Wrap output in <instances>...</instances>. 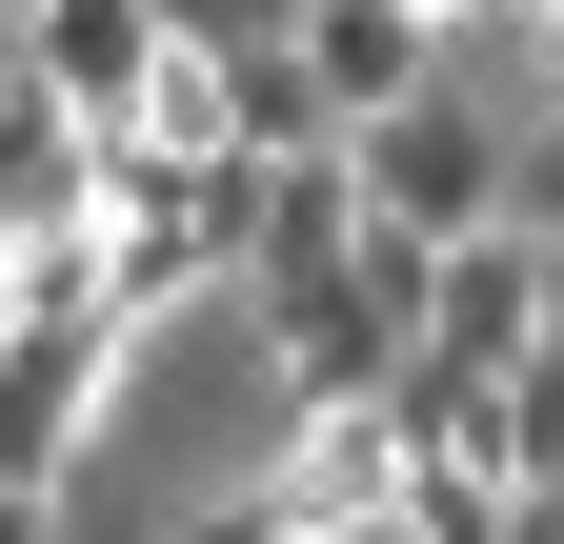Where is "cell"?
Here are the masks:
<instances>
[{"instance_id": "cell-8", "label": "cell", "mask_w": 564, "mask_h": 544, "mask_svg": "<svg viewBox=\"0 0 564 544\" xmlns=\"http://www.w3.org/2000/svg\"><path fill=\"white\" fill-rule=\"evenodd\" d=\"M223 142H242V162H343V101L303 81V41H262V61H223Z\"/></svg>"}, {"instance_id": "cell-12", "label": "cell", "mask_w": 564, "mask_h": 544, "mask_svg": "<svg viewBox=\"0 0 564 544\" xmlns=\"http://www.w3.org/2000/svg\"><path fill=\"white\" fill-rule=\"evenodd\" d=\"M0 544H61V504H41V485H0Z\"/></svg>"}, {"instance_id": "cell-9", "label": "cell", "mask_w": 564, "mask_h": 544, "mask_svg": "<svg viewBox=\"0 0 564 544\" xmlns=\"http://www.w3.org/2000/svg\"><path fill=\"white\" fill-rule=\"evenodd\" d=\"M162 41H202V61H262V41H303V0H162Z\"/></svg>"}, {"instance_id": "cell-13", "label": "cell", "mask_w": 564, "mask_h": 544, "mask_svg": "<svg viewBox=\"0 0 564 544\" xmlns=\"http://www.w3.org/2000/svg\"><path fill=\"white\" fill-rule=\"evenodd\" d=\"M524 41H544V121H564V21H524Z\"/></svg>"}, {"instance_id": "cell-4", "label": "cell", "mask_w": 564, "mask_h": 544, "mask_svg": "<svg viewBox=\"0 0 564 544\" xmlns=\"http://www.w3.org/2000/svg\"><path fill=\"white\" fill-rule=\"evenodd\" d=\"M343 162H364V222H383V242H423V262H444V242H505V222H524V142H505L484 101H444V81H423L403 121H364Z\"/></svg>"}, {"instance_id": "cell-2", "label": "cell", "mask_w": 564, "mask_h": 544, "mask_svg": "<svg viewBox=\"0 0 564 544\" xmlns=\"http://www.w3.org/2000/svg\"><path fill=\"white\" fill-rule=\"evenodd\" d=\"M262 363H282V403H383L403 363H423V242H343V262H262Z\"/></svg>"}, {"instance_id": "cell-5", "label": "cell", "mask_w": 564, "mask_h": 544, "mask_svg": "<svg viewBox=\"0 0 564 544\" xmlns=\"http://www.w3.org/2000/svg\"><path fill=\"white\" fill-rule=\"evenodd\" d=\"M423 363H484V383H524L544 363V242H444L423 262Z\"/></svg>"}, {"instance_id": "cell-10", "label": "cell", "mask_w": 564, "mask_h": 544, "mask_svg": "<svg viewBox=\"0 0 564 544\" xmlns=\"http://www.w3.org/2000/svg\"><path fill=\"white\" fill-rule=\"evenodd\" d=\"M524 242L564 262V121H544V142H524Z\"/></svg>"}, {"instance_id": "cell-6", "label": "cell", "mask_w": 564, "mask_h": 544, "mask_svg": "<svg viewBox=\"0 0 564 544\" xmlns=\"http://www.w3.org/2000/svg\"><path fill=\"white\" fill-rule=\"evenodd\" d=\"M303 81L343 101V142L444 81V0H303Z\"/></svg>"}, {"instance_id": "cell-11", "label": "cell", "mask_w": 564, "mask_h": 544, "mask_svg": "<svg viewBox=\"0 0 564 544\" xmlns=\"http://www.w3.org/2000/svg\"><path fill=\"white\" fill-rule=\"evenodd\" d=\"M0 101H41V21H21V0H0Z\"/></svg>"}, {"instance_id": "cell-3", "label": "cell", "mask_w": 564, "mask_h": 544, "mask_svg": "<svg viewBox=\"0 0 564 544\" xmlns=\"http://www.w3.org/2000/svg\"><path fill=\"white\" fill-rule=\"evenodd\" d=\"M403 485H423L403 403H303V444H282L262 485L182 504V544H364V524H403Z\"/></svg>"}, {"instance_id": "cell-1", "label": "cell", "mask_w": 564, "mask_h": 544, "mask_svg": "<svg viewBox=\"0 0 564 544\" xmlns=\"http://www.w3.org/2000/svg\"><path fill=\"white\" fill-rule=\"evenodd\" d=\"M121 344H141V303H121L101 242H61V262H21V283H0V485L61 504L82 424L121 403Z\"/></svg>"}, {"instance_id": "cell-7", "label": "cell", "mask_w": 564, "mask_h": 544, "mask_svg": "<svg viewBox=\"0 0 564 544\" xmlns=\"http://www.w3.org/2000/svg\"><path fill=\"white\" fill-rule=\"evenodd\" d=\"M41 81L82 101V121H162L182 41H162V0H41Z\"/></svg>"}]
</instances>
